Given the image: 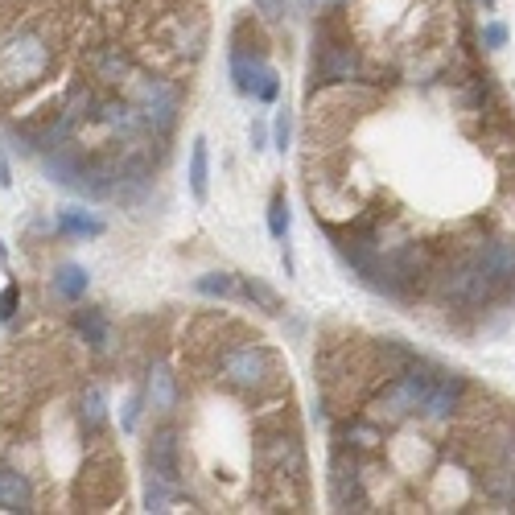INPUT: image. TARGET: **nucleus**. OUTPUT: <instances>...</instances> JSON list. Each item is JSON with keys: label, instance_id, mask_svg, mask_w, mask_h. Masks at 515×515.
I'll list each match as a JSON object with an SVG mask.
<instances>
[{"label": "nucleus", "instance_id": "1", "mask_svg": "<svg viewBox=\"0 0 515 515\" xmlns=\"http://www.w3.org/2000/svg\"><path fill=\"white\" fill-rule=\"evenodd\" d=\"M54 66V46L42 29L17 25L0 38V95H21L38 87Z\"/></svg>", "mask_w": 515, "mask_h": 515}, {"label": "nucleus", "instance_id": "2", "mask_svg": "<svg viewBox=\"0 0 515 515\" xmlns=\"http://www.w3.org/2000/svg\"><path fill=\"white\" fill-rule=\"evenodd\" d=\"M219 375L239 388V392H272L281 384V367L272 359V351H264L260 342H235V347H223L219 351Z\"/></svg>", "mask_w": 515, "mask_h": 515}, {"label": "nucleus", "instance_id": "3", "mask_svg": "<svg viewBox=\"0 0 515 515\" xmlns=\"http://www.w3.org/2000/svg\"><path fill=\"white\" fill-rule=\"evenodd\" d=\"M132 108L141 116V124L157 136H165L169 128L178 124V108H182V95L169 79L157 75H132Z\"/></svg>", "mask_w": 515, "mask_h": 515}, {"label": "nucleus", "instance_id": "4", "mask_svg": "<svg viewBox=\"0 0 515 515\" xmlns=\"http://www.w3.org/2000/svg\"><path fill=\"white\" fill-rule=\"evenodd\" d=\"M231 79H235L239 95H252L260 103H272L281 95V79H277V71H272V62L264 58L260 42H252V46L235 42L231 46Z\"/></svg>", "mask_w": 515, "mask_h": 515}, {"label": "nucleus", "instance_id": "5", "mask_svg": "<svg viewBox=\"0 0 515 515\" xmlns=\"http://www.w3.org/2000/svg\"><path fill=\"white\" fill-rule=\"evenodd\" d=\"M495 293H499V289H495L491 272L483 268V260H478V256L458 260V264L441 277V301H445V305H458V309H483Z\"/></svg>", "mask_w": 515, "mask_h": 515}, {"label": "nucleus", "instance_id": "6", "mask_svg": "<svg viewBox=\"0 0 515 515\" xmlns=\"http://www.w3.org/2000/svg\"><path fill=\"white\" fill-rule=\"evenodd\" d=\"M462 396H466V375L437 371V380H433V388H429V396L421 404V417L433 421V425L445 421V417H454V408L462 404Z\"/></svg>", "mask_w": 515, "mask_h": 515}, {"label": "nucleus", "instance_id": "7", "mask_svg": "<svg viewBox=\"0 0 515 515\" xmlns=\"http://www.w3.org/2000/svg\"><path fill=\"white\" fill-rule=\"evenodd\" d=\"M145 458H149V474H157L161 483H169V487H178V478H182V445H178L174 429L153 433Z\"/></svg>", "mask_w": 515, "mask_h": 515}, {"label": "nucleus", "instance_id": "8", "mask_svg": "<svg viewBox=\"0 0 515 515\" xmlns=\"http://www.w3.org/2000/svg\"><path fill=\"white\" fill-rule=\"evenodd\" d=\"M314 71L326 83H351V79H359V54L351 42H322V50L314 58Z\"/></svg>", "mask_w": 515, "mask_h": 515}, {"label": "nucleus", "instance_id": "9", "mask_svg": "<svg viewBox=\"0 0 515 515\" xmlns=\"http://www.w3.org/2000/svg\"><path fill=\"white\" fill-rule=\"evenodd\" d=\"M330 503L338 511H359L363 507L359 470H355V462H347L342 454H334V462H330Z\"/></svg>", "mask_w": 515, "mask_h": 515}, {"label": "nucleus", "instance_id": "10", "mask_svg": "<svg viewBox=\"0 0 515 515\" xmlns=\"http://www.w3.org/2000/svg\"><path fill=\"white\" fill-rule=\"evenodd\" d=\"M474 256L483 260V268L491 272L495 289L515 285V239H491V244H487V248H478Z\"/></svg>", "mask_w": 515, "mask_h": 515}, {"label": "nucleus", "instance_id": "11", "mask_svg": "<svg viewBox=\"0 0 515 515\" xmlns=\"http://www.w3.org/2000/svg\"><path fill=\"white\" fill-rule=\"evenodd\" d=\"M0 507L5 511H33V483L17 466H0Z\"/></svg>", "mask_w": 515, "mask_h": 515}, {"label": "nucleus", "instance_id": "12", "mask_svg": "<svg viewBox=\"0 0 515 515\" xmlns=\"http://www.w3.org/2000/svg\"><path fill=\"white\" fill-rule=\"evenodd\" d=\"M83 165H87V157H83L79 149L58 145V149H50V157H46V174H50V182H58V186H66V190H75V186H79V174H83Z\"/></svg>", "mask_w": 515, "mask_h": 515}, {"label": "nucleus", "instance_id": "13", "mask_svg": "<svg viewBox=\"0 0 515 515\" xmlns=\"http://www.w3.org/2000/svg\"><path fill=\"white\" fill-rule=\"evenodd\" d=\"M145 396H149L153 412H174V408H178V380H174V371H169L165 363H157V367L149 371Z\"/></svg>", "mask_w": 515, "mask_h": 515}, {"label": "nucleus", "instance_id": "14", "mask_svg": "<svg viewBox=\"0 0 515 515\" xmlns=\"http://www.w3.org/2000/svg\"><path fill=\"white\" fill-rule=\"evenodd\" d=\"M75 326H79V334L87 338V347H91V351H108L112 326H108V318H103V309H95V305L79 309V314H75Z\"/></svg>", "mask_w": 515, "mask_h": 515}, {"label": "nucleus", "instance_id": "15", "mask_svg": "<svg viewBox=\"0 0 515 515\" xmlns=\"http://www.w3.org/2000/svg\"><path fill=\"white\" fill-rule=\"evenodd\" d=\"M50 285H54V293H58L62 301H83L91 277H87V268H83V264H58Z\"/></svg>", "mask_w": 515, "mask_h": 515}, {"label": "nucleus", "instance_id": "16", "mask_svg": "<svg viewBox=\"0 0 515 515\" xmlns=\"http://www.w3.org/2000/svg\"><path fill=\"white\" fill-rule=\"evenodd\" d=\"M95 116H99V124H108L112 132H124V136H132V132L145 128L141 116H136V108H132V103H124V99H108Z\"/></svg>", "mask_w": 515, "mask_h": 515}, {"label": "nucleus", "instance_id": "17", "mask_svg": "<svg viewBox=\"0 0 515 515\" xmlns=\"http://www.w3.org/2000/svg\"><path fill=\"white\" fill-rule=\"evenodd\" d=\"M79 425H83L87 437L103 433V425H108V400H103L99 388H87V392L79 396Z\"/></svg>", "mask_w": 515, "mask_h": 515}, {"label": "nucleus", "instance_id": "18", "mask_svg": "<svg viewBox=\"0 0 515 515\" xmlns=\"http://www.w3.org/2000/svg\"><path fill=\"white\" fill-rule=\"evenodd\" d=\"M58 231H66V235H79V239H95V235H103L108 231V223H103L99 215H91V211H79V206H66V211H58Z\"/></svg>", "mask_w": 515, "mask_h": 515}, {"label": "nucleus", "instance_id": "19", "mask_svg": "<svg viewBox=\"0 0 515 515\" xmlns=\"http://www.w3.org/2000/svg\"><path fill=\"white\" fill-rule=\"evenodd\" d=\"M190 194L198 202H206V194H211V153H206L202 136H198L194 149H190Z\"/></svg>", "mask_w": 515, "mask_h": 515}, {"label": "nucleus", "instance_id": "20", "mask_svg": "<svg viewBox=\"0 0 515 515\" xmlns=\"http://www.w3.org/2000/svg\"><path fill=\"white\" fill-rule=\"evenodd\" d=\"M95 75L103 83H124V79H132V62H128V54L120 46H108V50H99V58H95Z\"/></svg>", "mask_w": 515, "mask_h": 515}, {"label": "nucleus", "instance_id": "21", "mask_svg": "<svg viewBox=\"0 0 515 515\" xmlns=\"http://www.w3.org/2000/svg\"><path fill=\"white\" fill-rule=\"evenodd\" d=\"M194 289L202 297H244V285H239L231 272H206V277L194 281Z\"/></svg>", "mask_w": 515, "mask_h": 515}, {"label": "nucleus", "instance_id": "22", "mask_svg": "<svg viewBox=\"0 0 515 515\" xmlns=\"http://www.w3.org/2000/svg\"><path fill=\"white\" fill-rule=\"evenodd\" d=\"M289 227H293V215H289V202H285V194L277 190L272 194V202H268V231H272V239H289Z\"/></svg>", "mask_w": 515, "mask_h": 515}, {"label": "nucleus", "instance_id": "23", "mask_svg": "<svg viewBox=\"0 0 515 515\" xmlns=\"http://www.w3.org/2000/svg\"><path fill=\"white\" fill-rule=\"evenodd\" d=\"M244 297H248V301H256V305L264 309V314H281V309H285V305H281V297L272 293L264 281H256V277H248V281H244Z\"/></svg>", "mask_w": 515, "mask_h": 515}, {"label": "nucleus", "instance_id": "24", "mask_svg": "<svg viewBox=\"0 0 515 515\" xmlns=\"http://www.w3.org/2000/svg\"><path fill=\"white\" fill-rule=\"evenodd\" d=\"M380 441H384L380 429L367 425V421H351V425H347V445H355V450H375Z\"/></svg>", "mask_w": 515, "mask_h": 515}, {"label": "nucleus", "instance_id": "25", "mask_svg": "<svg viewBox=\"0 0 515 515\" xmlns=\"http://www.w3.org/2000/svg\"><path fill=\"white\" fill-rule=\"evenodd\" d=\"M169 491H174V487H169V483H161V478H157V474H149V491H145V507H149V511H165V503H169Z\"/></svg>", "mask_w": 515, "mask_h": 515}, {"label": "nucleus", "instance_id": "26", "mask_svg": "<svg viewBox=\"0 0 515 515\" xmlns=\"http://www.w3.org/2000/svg\"><path fill=\"white\" fill-rule=\"evenodd\" d=\"M289 141H293V116H289V108H281V112H277V124H272V145L285 153Z\"/></svg>", "mask_w": 515, "mask_h": 515}, {"label": "nucleus", "instance_id": "27", "mask_svg": "<svg viewBox=\"0 0 515 515\" xmlns=\"http://www.w3.org/2000/svg\"><path fill=\"white\" fill-rule=\"evenodd\" d=\"M495 462L507 466V470H515V433H503L495 441Z\"/></svg>", "mask_w": 515, "mask_h": 515}, {"label": "nucleus", "instance_id": "28", "mask_svg": "<svg viewBox=\"0 0 515 515\" xmlns=\"http://www.w3.org/2000/svg\"><path fill=\"white\" fill-rule=\"evenodd\" d=\"M17 297H21V289H17V281H9L5 293H0V322H9L17 314Z\"/></svg>", "mask_w": 515, "mask_h": 515}, {"label": "nucleus", "instance_id": "29", "mask_svg": "<svg viewBox=\"0 0 515 515\" xmlns=\"http://www.w3.org/2000/svg\"><path fill=\"white\" fill-rule=\"evenodd\" d=\"M483 46H487V50H503V46H507V25H499V21L483 25Z\"/></svg>", "mask_w": 515, "mask_h": 515}, {"label": "nucleus", "instance_id": "30", "mask_svg": "<svg viewBox=\"0 0 515 515\" xmlns=\"http://www.w3.org/2000/svg\"><path fill=\"white\" fill-rule=\"evenodd\" d=\"M136 417H141V396H132V400L124 404V429H128V433L136 429Z\"/></svg>", "mask_w": 515, "mask_h": 515}, {"label": "nucleus", "instance_id": "31", "mask_svg": "<svg viewBox=\"0 0 515 515\" xmlns=\"http://www.w3.org/2000/svg\"><path fill=\"white\" fill-rule=\"evenodd\" d=\"M256 5L264 9V17H268V21H277V17H281V9H285L281 0H256Z\"/></svg>", "mask_w": 515, "mask_h": 515}, {"label": "nucleus", "instance_id": "32", "mask_svg": "<svg viewBox=\"0 0 515 515\" xmlns=\"http://www.w3.org/2000/svg\"><path fill=\"white\" fill-rule=\"evenodd\" d=\"M0 186H13V174H9V161H5V145H0Z\"/></svg>", "mask_w": 515, "mask_h": 515}, {"label": "nucleus", "instance_id": "33", "mask_svg": "<svg viewBox=\"0 0 515 515\" xmlns=\"http://www.w3.org/2000/svg\"><path fill=\"white\" fill-rule=\"evenodd\" d=\"M252 149H264V124H252Z\"/></svg>", "mask_w": 515, "mask_h": 515}, {"label": "nucleus", "instance_id": "34", "mask_svg": "<svg viewBox=\"0 0 515 515\" xmlns=\"http://www.w3.org/2000/svg\"><path fill=\"white\" fill-rule=\"evenodd\" d=\"M5 260H9V252H5V244H0V268H5Z\"/></svg>", "mask_w": 515, "mask_h": 515}, {"label": "nucleus", "instance_id": "35", "mask_svg": "<svg viewBox=\"0 0 515 515\" xmlns=\"http://www.w3.org/2000/svg\"><path fill=\"white\" fill-rule=\"evenodd\" d=\"M483 5H487V9H495V0H483Z\"/></svg>", "mask_w": 515, "mask_h": 515}, {"label": "nucleus", "instance_id": "36", "mask_svg": "<svg viewBox=\"0 0 515 515\" xmlns=\"http://www.w3.org/2000/svg\"><path fill=\"white\" fill-rule=\"evenodd\" d=\"M305 5H322V0H305Z\"/></svg>", "mask_w": 515, "mask_h": 515}]
</instances>
